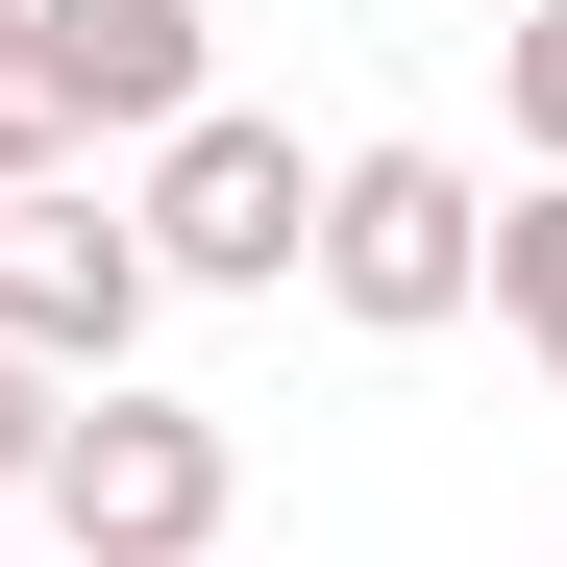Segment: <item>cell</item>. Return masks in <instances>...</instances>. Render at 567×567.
<instances>
[{"instance_id":"obj_1","label":"cell","mask_w":567,"mask_h":567,"mask_svg":"<svg viewBox=\"0 0 567 567\" xmlns=\"http://www.w3.org/2000/svg\"><path fill=\"white\" fill-rule=\"evenodd\" d=\"M223 420L198 395H74L50 420V468H25V518H50V567H223Z\"/></svg>"},{"instance_id":"obj_2","label":"cell","mask_w":567,"mask_h":567,"mask_svg":"<svg viewBox=\"0 0 567 567\" xmlns=\"http://www.w3.org/2000/svg\"><path fill=\"white\" fill-rule=\"evenodd\" d=\"M124 247H148V297L198 271V297H271V271H321V173H297V124H247V100H198L148 148V198H124Z\"/></svg>"},{"instance_id":"obj_3","label":"cell","mask_w":567,"mask_h":567,"mask_svg":"<svg viewBox=\"0 0 567 567\" xmlns=\"http://www.w3.org/2000/svg\"><path fill=\"white\" fill-rule=\"evenodd\" d=\"M321 297H346L370 346L468 321V297H494V198H468L444 148H346V173H321Z\"/></svg>"},{"instance_id":"obj_4","label":"cell","mask_w":567,"mask_h":567,"mask_svg":"<svg viewBox=\"0 0 567 567\" xmlns=\"http://www.w3.org/2000/svg\"><path fill=\"white\" fill-rule=\"evenodd\" d=\"M0 346H25L50 395H124V346H148V247H124V198H0Z\"/></svg>"},{"instance_id":"obj_5","label":"cell","mask_w":567,"mask_h":567,"mask_svg":"<svg viewBox=\"0 0 567 567\" xmlns=\"http://www.w3.org/2000/svg\"><path fill=\"white\" fill-rule=\"evenodd\" d=\"M25 25L74 50V124H198V0H25Z\"/></svg>"},{"instance_id":"obj_6","label":"cell","mask_w":567,"mask_h":567,"mask_svg":"<svg viewBox=\"0 0 567 567\" xmlns=\"http://www.w3.org/2000/svg\"><path fill=\"white\" fill-rule=\"evenodd\" d=\"M74 148H100V124H74V50L0 0V198H74Z\"/></svg>"},{"instance_id":"obj_7","label":"cell","mask_w":567,"mask_h":567,"mask_svg":"<svg viewBox=\"0 0 567 567\" xmlns=\"http://www.w3.org/2000/svg\"><path fill=\"white\" fill-rule=\"evenodd\" d=\"M494 321L567 370V173H518V198H494Z\"/></svg>"},{"instance_id":"obj_8","label":"cell","mask_w":567,"mask_h":567,"mask_svg":"<svg viewBox=\"0 0 567 567\" xmlns=\"http://www.w3.org/2000/svg\"><path fill=\"white\" fill-rule=\"evenodd\" d=\"M494 100H518V148L567 173V0H518V25H494Z\"/></svg>"},{"instance_id":"obj_9","label":"cell","mask_w":567,"mask_h":567,"mask_svg":"<svg viewBox=\"0 0 567 567\" xmlns=\"http://www.w3.org/2000/svg\"><path fill=\"white\" fill-rule=\"evenodd\" d=\"M50 420H74V395H50L25 346H0V494H25V468H50Z\"/></svg>"}]
</instances>
